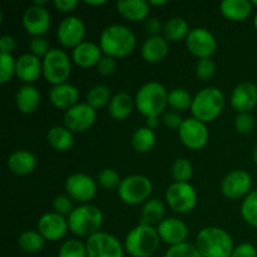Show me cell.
<instances>
[{"label":"cell","mask_w":257,"mask_h":257,"mask_svg":"<svg viewBox=\"0 0 257 257\" xmlns=\"http://www.w3.org/2000/svg\"><path fill=\"white\" fill-rule=\"evenodd\" d=\"M99 47L103 54L114 59L125 58L135 52L137 47L136 34L123 24H112L102 30Z\"/></svg>","instance_id":"cell-1"},{"label":"cell","mask_w":257,"mask_h":257,"mask_svg":"<svg viewBox=\"0 0 257 257\" xmlns=\"http://www.w3.org/2000/svg\"><path fill=\"white\" fill-rule=\"evenodd\" d=\"M195 246L202 257H231L235 248L230 233L217 226H207L198 231Z\"/></svg>","instance_id":"cell-2"},{"label":"cell","mask_w":257,"mask_h":257,"mask_svg":"<svg viewBox=\"0 0 257 257\" xmlns=\"http://www.w3.org/2000/svg\"><path fill=\"white\" fill-rule=\"evenodd\" d=\"M136 108L146 119L161 117L168 107V90L160 82L145 83L135 95Z\"/></svg>","instance_id":"cell-3"},{"label":"cell","mask_w":257,"mask_h":257,"mask_svg":"<svg viewBox=\"0 0 257 257\" xmlns=\"http://www.w3.org/2000/svg\"><path fill=\"white\" fill-rule=\"evenodd\" d=\"M225 94L217 87H206L193 95L191 112L192 117L203 123L217 119L225 108Z\"/></svg>","instance_id":"cell-4"},{"label":"cell","mask_w":257,"mask_h":257,"mask_svg":"<svg viewBox=\"0 0 257 257\" xmlns=\"http://www.w3.org/2000/svg\"><path fill=\"white\" fill-rule=\"evenodd\" d=\"M103 222H104V216L102 210L92 203L77 206L68 216L69 231L79 237L88 238L100 232Z\"/></svg>","instance_id":"cell-5"},{"label":"cell","mask_w":257,"mask_h":257,"mask_svg":"<svg viewBox=\"0 0 257 257\" xmlns=\"http://www.w3.org/2000/svg\"><path fill=\"white\" fill-rule=\"evenodd\" d=\"M125 252L132 257H151L158 251L161 238L157 228L138 223L124 238Z\"/></svg>","instance_id":"cell-6"},{"label":"cell","mask_w":257,"mask_h":257,"mask_svg":"<svg viewBox=\"0 0 257 257\" xmlns=\"http://www.w3.org/2000/svg\"><path fill=\"white\" fill-rule=\"evenodd\" d=\"M153 192L152 181L143 175H131L122 178L117 193L123 203L128 206L145 205Z\"/></svg>","instance_id":"cell-7"},{"label":"cell","mask_w":257,"mask_h":257,"mask_svg":"<svg viewBox=\"0 0 257 257\" xmlns=\"http://www.w3.org/2000/svg\"><path fill=\"white\" fill-rule=\"evenodd\" d=\"M72 62L65 50L52 48L49 54L43 59V77L52 85L68 83L72 74Z\"/></svg>","instance_id":"cell-8"},{"label":"cell","mask_w":257,"mask_h":257,"mask_svg":"<svg viewBox=\"0 0 257 257\" xmlns=\"http://www.w3.org/2000/svg\"><path fill=\"white\" fill-rule=\"evenodd\" d=\"M197 200V191L190 182H172L165 193V201L168 207L180 215H186L195 210Z\"/></svg>","instance_id":"cell-9"},{"label":"cell","mask_w":257,"mask_h":257,"mask_svg":"<svg viewBox=\"0 0 257 257\" xmlns=\"http://www.w3.org/2000/svg\"><path fill=\"white\" fill-rule=\"evenodd\" d=\"M88 257H124V245L112 233L100 232L85 241Z\"/></svg>","instance_id":"cell-10"},{"label":"cell","mask_w":257,"mask_h":257,"mask_svg":"<svg viewBox=\"0 0 257 257\" xmlns=\"http://www.w3.org/2000/svg\"><path fill=\"white\" fill-rule=\"evenodd\" d=\"M65 193L80 205L89 203L97 195L98 183L87 173H73L65 180Z\"/></svg>","instance_id":"cell-11"},{"label":"cell","mask_w":257,"mask_h":257,"mask_svg":"<svg viewBox=\"0 0 257 257\" xmlns=\"http://www.w3.org/2000/svg\"><path fill=\"white\" fill-rule=\"evenodd\" d=\"M178 137L185 147L192 151L202 150L210 140L207 124L196 118H185L182 125L178 130Z\"/></svg>","instance_id":"cell-12"},{"label":"cell","mask_w":257,"mask_h":257,"mask_svg":"<svg viewBox=\"0 0 257 257\" xmlns=\"http://www.w3.org/2000/svg\"><path fill=\"white\" fill-rule=\"evenodd\" d=\"M64 125L73 133H83L94 125L97 110L87 102H80L64 113Z\"/></svg>","instance_id":"cell-13"},{"label":"cell","mask_w":257,"mask_h":257,"mask_svg":"<svg viewBox=\"0 0 257 257\" xmlns=\"http://www.w3.org/2000/svg\"><path fill=\"white\" fill-rule=\"evenodd\" d=\"M185 42L188 52L198 59L211 58L217 49V40H216L215 35L210 30L202 27L191 29Z\"/></svg>","instance_id":"cell-14"},{"label":"cell","mask_w":257,"mask_h":257,"mask_svg":"<svg viewBox=\"0 0 257 257\" xmlns=\"http://www.w3.org/2000/svg\"><path fill=\"white\" fill-rule=\"evenodd\" d=\"M85 24L79 17L69 15L59 23L57 29V39L63 48L74 49L84 42Z\"/></svg>","instance_id":"cell-15"},{"label":"cell","mask_w":257,"mask_h":257,"mask_svg":"<svg viewBox=\"0 0 257 257\" xmlns=\"http://www.w3.org/2000/svg\"><path fill=\"white\" fill-rule=\"evenodd\" d=\"M252 177L245 170H235L223 177L221 182V192L230 200L245 198L251 192Z\"/></svg>","instance_id":"cell-16"},{"label":"cell","mask_w":257,"mask_h":257,"mask_svg":"<svg viewBox=\"0 0 257 257\" xmlns=\"http://www.w3.org/2000/svg\"><path fill=\"white\" fill-rule=\"evenodd\" d=\"M23 28L29 35L44 37L52 25V15L47 8L30 5L27 8L22 18Z\"/></svg>","instance_id":"cell-17"},{"label":"cell","mask_w":257,"mask_h":257,"mask_svg":"<svg viewBox=\"0 0 257 257\" xmlns=\"http://www.w3.org/2000/svg\"><path fill=\"white\" fill-rule=\"evenodd\" d=\"M37 230L45 241L55 242L62 240L69 231L68 218L54 211L47 212L38 220Z\"/></svg>","instance_id":"cell-18"},{"label":"cell","mask_w":257,"mask_h":257,"mask_svg":"<svg viewBox=\"0 0 257 257\" xmlns=\"http://www.w3.org/2000/svg\"><path fill=\"white\" fill-rule=\"evenodd\" d=\"M157 232L162 242L168 246H177L187 242L190 230L182 220L177 217H167L157 226Z\"/></svg>","instance_id":"cell-19"},{"label":"cell","mask_w":257,"mask_h":257,"mask_svg":"<svg viewBox=\"0 0 257 257\" xmlns=\"http://www.w3.org/2000/svg\"><path fill=\"white\" fill-rule=\"evenodd\" d=\"M231 105L237 113H251L257 105V85L251 82H242L233 88L231 93Z\"/></svg>","instance_id":"cell-20"},{"label":"cell","mask_w":257,"mask_h":257,"mask_svg":"<svg viewBox=\"0 0 257 257\" xmlns=\"http://www.w3.org/2000/svg\"><path fill=\"white\" fill-rule=\"evenodd\" d=\"M17 75L24 84H33L43 75V60L30 53L17 58Z\"/></svg>","instance_id":"cell-21"},{"label":"cell","mask_w":257,"mask_h":257,"mask_svg":"<svg viewBox=\"0 0 257 257\" xmlns=\"http://www.w3.org/2000/svg\"><path fill=\"white\" fill-rule=\"evenodd\" d=\"M170 53V42L163 35L148 37L141 47L143 60L151 64H158L167 58Z\"/></svg>","instance_id":"cell-22"},{"label":"cell","mask_w":257,"mask_h":257,"mask_svg":"<svg viewBox=\"0 0 257 257\" xmlns=\"http://www.w3.org/2000/svg\"><path fill=\"white\" fill-rule=\"evenodd\" d=\"M103 52L99 44L84 40L82 44L75 47L72 50V60L75 65L80 68H92L97 67L99 60L102 59Z\"/></svg>","instance_id":"cell-23"},{"label":"cell","mask_w":257,"mask_h":257,"mask_svg":"<svg viewBox=\"0 0 257 257\" xmlns=\"http://www.w3.org/2000/svg\"><path fill=\"white\" fill-rule=\"evenodd\" d=\"M7 167L13 175L25 177L32 175L37 168V157L30 151L17 150L8 157Z\"/></svg>","instance_id":"cell-24"},{"label":"cell","mask_w":257,"mask_h":257,"mask_svg":"<svg viewBox=\"0 0 257 257\" xmlns=\"http://www.w3.org/2000/svg\"><path fill=\"white\" fill-rule=\"evenodd\" d=\"M49 100L55 108L67 112L75 104H78L79 100V92L77 87H74L70 83H63V84L53 85L49 90Z\"/></svg>","instance_id":"cell-25"},{"label":"cell","mask_w":257,"mask_h":257,"mask_svg":"<svg viewBox=\"0 0 257 257\" xmlns=\"http://www.w3.org/2000/svg\"><path fill=\"white\" fill-rule=\"evenodd\" d=\"M15 105L23 114H33L39 108L42 95L39 89L33 84H24L15 93Z\"/></svg>","instance_id":"cell-26"},{"label":"cell","mask_w":257,"mask_h":257,"mask_svg":"<svg viewBox=\"0 0 257 257\" xmlns=\"http://www.w3.org/2000/svg\"><path fill=\"white\" fill-rule=\"evenodd\" d=\"M115 8L120 17L132 23L147 20L151 12L150 2L146 0H119Z\"/></svg>","instance_id":"cell-27"},{"label":"cell","mask_w":257,"mask_h":257,"mask_svg":"<svg viewBox=\"0 0 257 257\" xmlns=\"http://www.w3.org/2000/svg\"><path fill=\"white\" fill-rule=\"evenodd\" d=\"M221 14L231 22H243L253 12L250 0H225L220 4Z\"/></svg>","instance_id":"cell-28"},{"label":"cell","mask_w":257,"mask_h":257,"mask_svg":"<svg viewBox=\"0 0 257 257\" xmlns=\"http://www.w3.org/2000/svg\"><path fill=\"white\" fill-rule=\"evenodd\" d=\"M135 107V98L127 92H119L113 95L110 99L108 104V112L115 120H124L132 114Z\"/></svg>","instance_id":"cell-29"},{"label":"cell","mask_w":257,"mask_h":257,"mask_svg":"<svg viewBox=\"0 0 257 257\" xmlns=\"http://www.w3.org/2000/svg\"><path fill=\"white\" fill-rule=\"evenodd\" d=\"M166 213V206L158 198H150L145 205L142 206V211H141V225L152 226V227H157L163 220H165Z\"/></svg>","instance_id":"cell-30"},{"label":"cell","mask_w":257,"mask_h":257,"mask_svg":"<svg viewBox=\"0 0 257 257\" xmlns=\"http://www.w3.org/2000/svg\"><path fill=\"white\" fill-rule=\"evenodd\" d=\"M74 133L65 125H54L47 133V141L50 147L58 152H67L74 145Z\"/></svg>","instance_id":"cell-31"},{"label":"cell","mask_w":257,"mask_h":257,"mask_svg":"<svg viewBox=\"0 0 257 257\" xmlns=\"http://www.w3.org/2000/svg\"><path fill=\"white\" fill-rule=\"evenodd\" d=\"M191 29L187 20L181 17H173L165 23L163 27V37L170 43H177L186 40Z\"/></svg>","instance_id":"cell-32"},{"label":"cell","mask_w":257,"mask_h":257,"mask_svg":"<svg viewBox=\"0 0 257 257\" xmlns=\"http://www.w3.org/2000/svg\"><path fill=\"white\" fill-rule=\"evenodd\" d=\"M156 137L155 131L151 130L148 127H140L133 132L132 140H131V145H132L133 150L138 153H148L153 150L156 145Z\"/></svg>","instance_id":"cell-33"},{"label":"cell","mask_w":257,"mask_h":257,"mask_svg":"<svg viewBox=\"0 0 257 257\" xmlns=\"http://www.w3.org/2000/svg\"><path fill=\"white\" fill-rule=\"evenodd\" d=\"M45 240L38 230H27L18 237V246L27 253H37L43 250Z\"/></svg>","instance_id":"cell-34"},{"label":"cell","mask_w":257,"mask_h":257,"mask_svg":"<svg viewBox=\"0 0 257 257\" xmlns=\"http://www.w3.org/2000/svg\"><path fill=\"white\" fill-rule=\"evenodd\" d=\"M112 95H110V89L105 84H97L90 88L85 95V102L94 108L95 110L99 108L105 107L109 104Z\"/></svg>","instance_id":"cell-35"},{"label":"cell","mask_w":257,"mask_h":257,"mask_svg":"<svg viewBox=\"0 0 257 257\" xmlns=\"http://www.w3.org/2000/svg\"><path fill=\"white\" fill-rule=\"evenodd\" d=\"M193 97L185 88H175L168 92V107L176 112H185L191 109Z\"/></svg>","instance_id":"cell-36"},{"label":"cell","mask_w":257,"mask_h":257,"mask_svg":"<svg viewBox=\"0 0 257 257\" xmlns=\"http://www.w3.org/2000/svg\"><path fill=\"white\" fill-rule=\"evenodd\" d=\"M241 216L247 225L257 230V191H251L241 203Z\"/></svg>","instance_id":"cell-37"},{"label":"cell","mask_w":257,"mask_h":257,"mask_svg":"<svg viewBox=\"0 0 257 257\" xmlns=\"http://www.w3.org/2000/svg\"><path fill=\"white\" fill-rule=\"evenodd\" d=\"M193 176V166L187 158H177L171 166V177L173 182H190Z\"/></svg>","instance_id":"cell-38"},{"label":"cell","mask_w":257,"mask_h":257,"mask_svg":"<svg viewBox=\"0 0 257 257\" xmlns=\"http://www.w3.org/2000/svg\"><path fill=\"white\" fill-rule=\"evenodd\" d=\"M58 257H88L85 242L78 238H69L60 245Z\"/></svg>","instance_id":"cell-39"},{"label":"cell","mask_w":257,"mask_h":257,"mask_svg":"<svg viewBox=\"0 0 257 257\" xmlns=\"http://www.w3.org/2000/svg\"><path fill=\"white\" fill-rule=\"evenodd\" d=\"M17 74V59L13 54L0 53V83L7 84Z\"/></svg>","instance_id":"cell-40"},{"label":"cell","mask_w":257,"mask_h":257,"mask_svg":"<svg viewBox=\"0 0 257 257\" xmlns=\"http://www.w3.org/2000/svg\"><path fill=\"white\" fill-rule=\"evenodd\" d=\"M122 178L114 168H103L97 176V183L105 190H118Z\"/></svg>","instance_id":"cell-41"},{"label":"cell","mask_w":257,"mask_h":257,"mask_svg":"<svg viewBox=\"0 0 257 257\" xmlns=\"http://www.w3.org/2000/svg\"><path fill=\"white\" fill-rule=\"evenodd\" d=\"M196 77L200 80L207 82L215 77L216 73V64L212 60V58H203V59H198L196 63Z\"/></svg>","instance_id":"cell-42"},{"label":"cell","mask_w":257,"mask_h":257,"mask_svg":"<svg viewBox=\"0 0 257 257\" xmlns=\"http://www.w3.org/2000/svg\"><path fill=\"white\" fill-rule=\"evenodd\" d=\"M256 120L252 113H237L235 117V130L238 135H250L255 130Z\"/></svg>","instance_id":"cell-43"},{"label":"cell","mask_w":257,"mask_h":257,"mask_svg":"<svg viewBox=\"0 0 257 257\" xmlns=\"http://www.w3.org/2000/svg\"><path fill=\"white\" fill-rule=\"evenodd\" d=\"M165 257H202L198 250L196 248L195 243L185 242L177 246H171L166 251Z\"/></svg>","instance_id":"cell-44"},{"label":"cell","mask_w":257,"mask_h":257,"mask_svg":"<svg viewBox=\"0 0 257 257\" xmlns=\"http://www.w3.org/2000/svg\"><path fill=\"white\" fill-rule=\"evenodd\" d=\"M28 48H29L30 54H33L34 57L39 58V59L42 60L44 59V58L49 54L50 50H52V48H50L49 45V42H48L44 37L32 38Z\"/></svg>","instance_id":"cell-45"},{"label":"cell","mask_w":257,"mask_h":257,"mask_svg":"<svg viewBox=\"0 0 257 257\" xmlns=\"http://www.w3.org/2000/svg\"><path fill=\"white\" fill-rule=\"evenodd\" d=\"M73 210H74V207H73V200L67 193L65 195L55 196V198L53 200V211L54 212L59 213V215L68 218V216L72 213Z\"/></svg>","instance_id":"cell-46"},{"label":"cell","mask_w":257,"mask_h":257,"mask_svg":"<svg viewBox=\"0 0 257 257\" xmlns=\"http://www.w3.org/2000/svg\"><path fill=\"white\" fill-rule=\"evenodd\" d=\"M183 120H185V118L181 115V113L172 109L166 110V112L161 115V122H162L168 130L177 131V132L181 128V125H182Z\"/></svg>","instance_id":"cell-47"},{"label":"cell","mask_w":257,"mask_h":257,"mask_svg":"<svg viewBox=\"0 0 257 257\" xmlns=\"http://www.w3.org/2000/svg\"><path fill=\"white\" fill-rule=\"evenodd\" d=\"M97 70L100 75L103 77H109L113 73L115 72V68H117V63H115L114 58H110L108 55H103L102 59L99 60V63L97 64Z\"/></svg>","instance_id":"cell-48"},{"label":"cell","mask_w":257,"mask_h":257,"mask_svg":"<svg viewBox=\"0 0 257 257\" xmlns=\"http://www.w3.org/2000/svg\"><path fill=\"white\" fill-rule=\"evenodd\" d=\"M231 257H257V248L250 242H242L235 246Z\"/></svg>","instance_id":"cell-49"},{"label":"cell","mask_w":257,"mask_h":257,"mask_svg":"<svg viewBox=\"0 0 257 257\" xmlns=\"http://www.w3.org/2000/svg\"><path fill=\"white\" fill-rule=\"evenodd\" d=\"M163 27L165 25L161 23V20L158 18L152 17V18H148L146 20V32L148 33V37H157V35H162L161 33H163Z\"/></svg>","instance_id":"cell-50"},{"label":"cell","mask_w":257,"mask_h":257,"mask_svg":"<svg viewBox=\"0 0 257 257\" xmlns=\"http://www.w3.org/2000/svg\"><path fill=\"white\" fill-rule=\"evenodd\" d=\"M17 48V42L12 35H3L0 38V53L12 54Z\"/></svg>","instance_id":"cell-51"},{"label":"cell","mask_w":257,"mask_h":257,"mask_svg":"<svg viewBox=\"0 0 257 257\" xmlns=\"http://www.w3.org/2000/svg\"><path fill=\"white\" fill-rule=\"evenodd\" d=\"M53 5L55 9L62 13H72L73 10L77 9L79 3L77 0H55L53 2Z\"/></svg>","instance_id":"cell-52"},{"label":"cell","mask_w":257,"mask_h":257,"mask_svg":"<svg viewBox=\"0 0 257 257\" xmlns=\"http://www.w3.org/2000/svg\"><path fill=\"white\" fill-rule=\"evenodd\" d=\"M161 122V117H152V118H147L146 119V127L151 128V130H157L158 125H160Z\"/></svg>","instance_id":"cell-53"},{"label":"cell","mask_w":257,"mask_h":257,"mask_svg":"<svg viewBox=\"0 0 257 257\" xmlns=\"http://www.w3.org/2000/svg\"><path fill=\"white\" fill-rule=\"evenodd\" d=\"M84 4L89 7H103L107 4V0H85Z\"/></svg>","instance_id":"cell-54"},{"label":"cell","mask_w":257,"mask_h":257,"mask_svg":"<svg viewBox=\"0 0 257 257\" xmlns=\"http://www.w3.org/2000/svg\"><path fill=\"white\" fill-rule=\"evenodd\" d=\"M167 0H150L151 7H163V5H167Z\"/></svg>","instance_id":"cell-55"},{"label":"cell","mask_w":257,"mask_h":257,"mask_svg":"<svg viewBox=\"0 0 257 257\" xmlns=\"http://www.w3.org/2000/svg\"><path fill=\"white\" fill-rule=\"evenodd\" d=\"M34 5H37V7H42V8H47L48 5V2H45V0H38V2H34L33 3Z\"/></svg>","instance_id":"cell-56"},{"label":"cell","mask_w":257,"mask_h":257,"mask_svg":"<svg viewBox=\"0 0 257 257\" xmlns=\"http://www.w3.org/2000/svg\"><path fill=\"white\" fill-rule=\"evenodd\" d=\"M252 158H253V161H255V163L257 165V143L255 145V147H253V151H252Z\"/></svg>","instance_id":"cell-57"},{"label":"cell","mask_w":257,"mask_h":257,"mask_svg":"<svg viewBox=\"0 0 257 257\" xmlns=\"http://www.w3.org/2000/svg\"><path fill=\"white\" fill-rule=\"evenodd\" d=\"M253 27H255V29H256V32H257V12H256L255 17H253Z\"/></svg>","instance_id":"cell-58"},{"label":"cell","mask_w":257,"mask_h":257,"mask_svg":"<svg viewBox=\"0 0 257 257\" xmlns=\"http://www.w3.org/2000/svg\"><path fill=\"white\" fill-rule=\"evenodd\" d=\"M251 3H252L253 8H256V9H257V0H251Z\"/></svg>","instance_id":"cell-59"}]
</instances>
